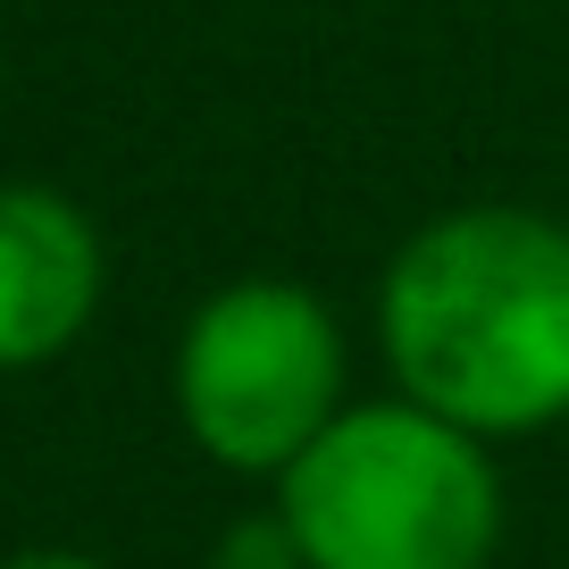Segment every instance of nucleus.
Wrapping results in <instances>:
<instances>
[{"instance_id": "nucleus-1", "label": "nucleus", "mask_w": 569, "mask_h": 569, "mask_svg": "<svg viewBox=\"0 0 569 569\" xmlns=\"http://www.w3.org/2000/svg\"><path fill=\"white\" fill-rule=\"evenodd\" d=\"M377 352L393 393L528 445L569 419V227L528 201H461L393 243L377 277Z\"/></svg>"}, {"instance_id": "nucleus-2", "label": "nucleus", "mask_w": 569, "mask_h": 569, "mask_svg": "<svg viewBox=\"0 0 569 569\" xmlns=\"http://www.w3.org/2000/svg\"><path fill=\"white\" fill-rule=\"evenodd\" d=\"M268 502L302 569H495L511 519L495 445L410 393H360Z\"/></svg>"}, {"instance_id": "nucleus-3", "label": "nucleus", "mask_w": 569, "mask_h": 569, "mask_svg": "<svg viewBox=\"0 0 569 569\" xmlns=\"http://www.w3.org/2000/svg\"><path fill=\"white\" fill-rule=\"evenodd\" d=\"M168 402L210 469L277 486L360 402L352 336L302 277H227L201 293L168 352Z\"/></svg>"}, {"instance_id": "nucleus-4", "label": "nucleus", "mask_w": 569, "mask_h": 569, "mask_svg": "<svg viewBox=\"0 0 569 569\" xmlns=\"http://www.w3.org/2000/svg\"><path fill=\"white\" fill-rule=\"evenodd\" d=\"M109 302L101 218L42 177H0V377L59 369Z\"/></svg>"}, {"instance_id": "nucleus-5", "label": "nucleus", "mask_w": 569, "mask_h": 569, "mask_svg": "<svg viewBox=\"0 0 569 569\" xmlns=\"http://www.w3.org/2000/svg\"><path fill=\"white\" fill-rule=\"evenodd\" d=\"M210 569H302V552H293V536H284L277 502L251 511V519H234V528L210 545Z\"/></svg>"}, {"instance_id": "nucleus-6", "label": "nucleus", "mask_w": 569, "mask_h": 569, "mask_svg": "<svg viewBox=\"0 0 569 569\" xmlns=\"http://www.w3.org/2000/svg\"><path fill=\"white\" fill-rule=\"evenodd\" d=\"M0 569H109V561L76 545H18V552H0Z\"/></svg>"}, {"instance_id": "nucleus-7", "label": "nucleus", "mask_w": 569, "mask_h": 569, "mask_svg": "<svg viewBox=\"0 0 569 569\" xmlns=\"http://www.w3.org/2000/svg\"><path fill=\"white\" fill-rule=\"evenodd\" d=\"M0 101H9V59H0Z\"/></svg>"}]
</instances>
